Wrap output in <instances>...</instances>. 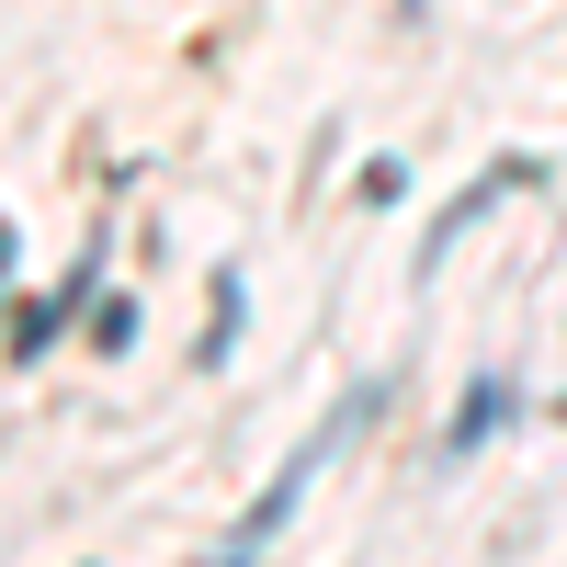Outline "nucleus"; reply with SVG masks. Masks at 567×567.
<instances>
[{
  "instance_id": "obj_2",
  "label": "nucleus",
  "mask_w": 567,
  "mask_h": 567,
  "mask_svg": "<svg viewBox=\"0 0 567 567\" xmlns=\"http://www.w3.org/2000/svg\"><path fill=\"white\" fill-rule=\"evenodd\" d=\"M534 182H545L534 159H488V171H477V182H465V194H454V205L432 216V250H420V261H443V250H454V239H465V227H477V216H488L499 194H534Z\"/></svg>"
},
{
  "instance_id": "obj_5",
  "label": "nucleus",
  "mask_w": 567,
  "mask_h": 567,
  "mask_svg": "<svg viewBox=\"0 0 567 567\" xmlns=\"http://www.w3.org/2000/svg\"><path fill=\"white\" fill-rule=\"evenodd\" d=\"M398 12H420V0H398Z\"/></svg>"
},
{
  "instance_id": "obj_3",
  "label": "nucleus",
  "mask_w": 567,
  "mask_h": 567,
  "mask_svg": "<svg viewBox=\"0 0 567 567\" xmlns=\"http://www.w3.org/2000/svg\"><path fill=\"white\" fill-rule=\"evenodd\" d=\"M523 409V386H511V374H488V386H465V409H454V432H443V454H477L499 420Z\"/></svg>"
},
{
  "instance_id": "obj_1",
  "label": "nucleus",
  "mask_w": 567,
  "mask_h": 567,
  "mask_svg": "<svg viewBox=\"0 0 567 567\" xmlns=\"http://www.w3.org/2000/svg\"><path fill=\"white\" fill-rule=\"evenodd\" d=\"M341 420H352V409H341ZM341 420H329V432H341ZM329 432H318V443H307V454H296V465H284V477H272L261 499H250V523H239V534H227V556H261V545H272L284 523H296V499H307V477H318V454H329Z\"/></svg>"
},
{
  "instance_id": "obj_4",
  "label": "nucleus",
  "mask_w": 567,
  "mask_h": 567,
  "mask_svg": "<svg viewBox=\"0 0 567 567\" xmlns=\"http://www.w3.org/2000/svg\"><path fill=\"white\" fill-rule=\"evenodd\" d=\"M227 341H239V272H216V318H205L194 363H227Z\"/></svg>"
}]
</instances>
